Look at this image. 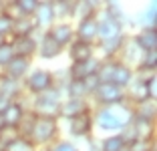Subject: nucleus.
I'll list each match as a JSON object with an SVG mask.
<instances>
[{
    "instance_id": "obj_13",
    "label": "nucleus",
    "mask_w": 157,
    "mask_h": 151,
    "mask_svg": "<svg viewBox=\"0 0 157 151\" xmlns=\"http://www.w3.org/2000/svg\"><path fill=\"white\" fill-rule=\"evenodd\" d=\"M28 111V107H26V95H22L20 99H16V101H12L10 103V107L2 113V119H4V125L6 127H18V123L22 121V117H24V113Z\"/></svg>"
},
{
    "instance_id": "obj_26",
    "label": "nucleus",
    "mask_w": 157,
    "mask_h": 151,
    "mask_svg": "<svg viewBox=\"0 0 157 151\" xmlns=\"http://www.w3.org/2000/svg\"><path fill=\"white\" fill-rule=\"evenodd\" d=\"M103 10L109 14V18H113L115 22H119L121 26H123V30H125V26L133 24V20L125 14L123 4H121V2H103Z\"/></svg>"
},
{
    "instance_id": "obj_18",
    "label": "nucleus",
    "mask_w": 157,
    "mask_h": 151,
    "mask_svg": "<svg viewBox=\"0 0 157 151\" xmlns=\"http://www.w3.org/2000/svg\"><path fill=\"white\" fill-rule=\"evenodd\" d=\"M103 6V2H91V0H78V2H71V18L85 20V18H93L95 12Z\"/></svg>"
},
{
    "instance_id": "obj_14",
    "label": "nucleus",
    "mask_w": 157,
    "mask_h": 151,
    "mask_svg": "<svg viewBox=\"0 0 157 151\" xmlns=\"http://www.w3.org/2000/svg\"><path fill=\"white\" fill-rule=\"evenodd\" d=\"M125 38H127V32L119 34L115 38H109V41H103L97 42L95 46H99V55H101V60H117L121 48L125 45Z\"/></svg>"
},
{
    "instance_id": "obj_19",
    "label": "nucleus",
    "mask_w": 157,
    "mask_h": 151,
    "mask_svg": "<svg viewBox=\"0 0 157 151\" xmlns=\"http://www.w3.org/2000/svg\"><path fill=\"white\" fill-rule=\"evenodd\" d=\"M97 67H99V56H95V59L87 60V63L71 64L69 69H67V75H69V79H73V81H83V79L93 77V75L97 73Z\"/></svg>"
},
{
    "instance_id": "obj_47",
    "label": "nucleus",
    "mask_w": 157,
    "mask_h": 151,
    "mask_svg": "<svg viewBox=\"0 0 157 151\" xmlns=\"http://www.w3.org/2000/svg\"><path fill=\"white\" fill-rule=\"evenodd\" d=\"M123 151H127V149H123Z\"/></svg>"
},
{
    "instance_id": "obj_9",
    "label": "nucleus",
    "mask_w": 157,
    "mask_h": 151,
    "mask_svg": "<svg viewBox=\"0 0 157 151\" xmlns=\"http://www.w3.org/2000/svg\"><path fill=\"white\" fill-rule=\"evenodd\" d=\"M69 133L77 139H89L93 133V111H87V113L78 115L75 119H69Z\"/></svg>"
},
{
    "instance_id": "obj_12",
    "label": "nucleus",
    "mask_w": 157,
    "mask_h": 151,
    "mask_svg": "<svg viewBox=\"0 0 157 151\" xmlns=\"http://www.w3.org/2000/svg\"><path fill=\"white\" fill-rule=\"evenodd\" d=\"M46 34H48V37H51L56 45H60L63 48H65V46H69L71 42L75 41V26L69 22V20L55 22L51 28H48V30H46Z\"/></svg>"
},
{
    "instance_id": "obj_7",
    "label": "nucleus",
    "mask_w": 157,
    "mask_h": 151,
    "mask_svg": "<svg viewBox=\"0 0 157 151\" xmlns=\"http://www.w3.org/2000/svg\"><path fill=\"white\" fill-rule=\"evenodd\" d=\"M141 56H143V50L137 46V42L133 41V37H129V34H127L125 45H123V48H121L117 60H119L121 64H125V67H129V69L135 71L139 67V63H141Z\"/></svg>"
},
{
    "instance_id": "obj_31",
    "label": "nucleus",
    "mask_w": 157,
    "mask_h": 151,
    "mask_svg": "<svg viewBox=\"0 0 157 151\" xmlns=\"http://www.w3.org/2000/svg\"><path fill=\"white\" fill-rule=\"evenodd\" d=\"M52 12H55L56 22L71 18V2L69 0H52Z\"/></svg>"
},
{
    "instance_id": "obj_42",
    "label": "nucleus",
    "mask_w": 157,
    "mask_h": 151,
    "mask_svg": "<svg viewBox=\"0 0 157 151\" xmlns=\"http://www.w3.org/2000/svg\"><path fill=\"white\" fill-rule=\"evenodd\" d=\"M10 103H12V99H8V97H4V95H0V115H2L10 107Z\"/></svg>"
},
{
    "instance_id": "obj_21",
    "label": "nucleus",
    "mask_w": 157,
    "mask_h": 151,
    "mask_svg": "<svg viewBox=\"0 0 157 151\" xmlns=\"http://www.w3.org/2000/svg\"><path fill=\"white\" fill-rule=\"evenodd\" d=\"M36 32V24H34L33 16H22V18L12 20V28H10L8 38H20V37H33Z\"/></svg>"
},
{
    "instance_id": "obj_24",
    "label": "nucleus",
    "mask_w": 157,
    "mask_h": 151,
    "mask_svg": "<svg viewBox=\"0 0 157 151\" xmlns=\"http://www.w3.org/2000/svg\"><path fill=\"white\" fill-rule=\"evenodd\" d=\"M0 95L8 97V99L16 101L24 95V87H22V81H14V79H8L0 73Z\"/></svg>"
},
{
    "instance_id": "obj_10",
    "label": "nucleus",
    "mask_w": 157,
    "mask_h": 151,
    "mask_svg": "<svg viewBox=\"0 0 157 151\" xmlns=\"http://www.w3.org/2000/svg\"><path fill=\"white\" fill-rule=\"evenodd\" d=\"M33 20L36 24V30H40V32H46L56 22L51 0H38V6H36V12L33 14Z\"/></svg>"
},
{
    "instance_id": "obj_23",
    "label": "nucleus",
    "mask_w": 157,
    "mask_h": 151,
    "mask_svg": "<svg viewBox=\"0 0 157 151\" xmlns=\"http://www.w3.org/2000/svg\"><path fill=\"white\" fill-rule=\"evenodd\" d=\"M133 79H135V71L129 69V67H125V64H121L119 60H117L115 71H113L111 85H115V87H119L121 91H125V89H127L131 83H133Z\"/></svg>"
},
{
    "instance_id": "obj_36",
    "label": "nucleus",
    "mask_w": 157,
    "mask_h": 151,
    "mask_svg": "<svg viewBox=\"0 0 157 151\" xmlns=\"http://www.w3.org/2000/svg\"><path fill=\"white\" fill-rule=\"evenodd\" d=\"M117 135H119L121 141L125 143V147L129 145V143H133L135 139H139V135H137V131H135V127L131 125V121H129L127 125H125V127H121V131L117 133Z\"/></svg>"
},
{
    "instance_id": "obj_37",
    "label": "nucleus",
    "mask_w": 157,
    "mask_h": 151,
    "mask_svg": "<svg viewBox=\"0 0 157 151\" xmlns=\"http://www.w3.org/2000/svg\"><path fill=\"white\" fill-rule=\"evenodd\" d=\"M16 6H18V10L22 12V16H33V14L36 12L38 0H16Z\"/></svg>"
},
{
    "instance_id": "obj_27",
    "label": "nucleus",
    "mask_w": 157,
    "mask_h": 151,
    "mask_svg": "<svg viewBox=\"0 0 157 151\" xmlns=\"http://www.w3.org/2000/svg\"><path fill=\"white\" fill-rule=\"evenodd\" d=\"M133 117L137 119H143V121H149V123H155V117H157V105L153 99H147L139 105H133Z\"/></svg>"
},
{
    "instance_id": "obj_3",
    "label": "nucleus",
    "mask_w": 157,
    "mask_h": 151,
    "mask_svg": "<svg viewBox=\"0 0 157 151\" xmlns=\"http://www.w3.org/2000/svg\"><path fill=\"white\" fill-rule=\"evenodd\" d=\"M59 139V119H48V117H36L34 115L33 129L28 133V141L34 147H48Z\"/></svg>"
},
{
    "instance_id": "obj_40",
    "label": "nucleus",
    "mask_w": 157,
    "mask_h": 151,
    "mask_svg": "<svg viewBox=\"0 0 157 151\" xmlns=\"http://www.w3.org/2000/svg\"><path fill=\"white\" fill-rule=\"evenodd\" d=\"M10 28H12V20H10L4 14V10H2V12H0V34L8 38L10 37Z\"/></svg>"
},
{
    "instance_id": "obj_29",
    "label": "nucleus",
    "mask_w": 157,
    "mask_h": 151,
    "mask_svg": "<svg viewBox=\"0 0 157 151\" xmlns=\"http://www.w3.org/2000/svg\"><path fill=\"white\" fill-rule=\"evenodd\" d=\"M63 95H65V99H89L83 81H73V79H69V83L65 85Z\"/></svg>"
},
{
    "instance_id": "obj_6",
    "label": "nucleus",
    "mask_w": 157,
    "mask_h": 151,
    "mask_svg": "<svg viewBox=\"0 0 157 151\" xmlns=\"http://www.w3.org/2000/svg\"><path fill=\"white\" fill-rule=\"evenodd\" d=\"M42 32L36 30L33 37H20V38H8V45L12 48L14 56H20V59H33L36 55V45H38V37Z\"/></svg>"
},
{
    "instance_id": "obj_11",
    "label": "nucleus",
    "mask_w": 157,
    "mask_h": 151,
    "mask_svg": "<svg viewBox=\"0 0 157 151\" xmlns=\"http://www.w3.org/2000/svg\"><path fill=\"white\" fill-rule=\"evenodd\" d=\"M95 56H97V46H95V45H89V42L77 41V38H75V41L69 45V59H71V64L87 63V60L95 59Z\"/></svg>"
},
{
    "instance_id": "obj_44",
    "label": "nucleus",
    "mask_w": 157,
    "mask_h": 151,
    "mask_svg": "<svg viewBox=\"0 0 157 151\" xmlns=\"http://www.w3.org/2000/svg\"><path fill=\"white\" fill-rule=\"evenodd\" d=\"M6 42H8V38H6V37H2V34H0V46H2V45H6Z\"/></svg>"
},
{
    "instance_id": "obj_34",
    "label": "nucleus",
    "mask_w": 157,
    "mask_h": 151,
    "mask_svg": "<svg viewBox=\"0 0 157 151\" xmlns=\"http://www.w3.org/2000/svg\"><path fill=\"white\" fill-rule=\"evenodd\" d=\"M44 151H78V147H77V143H73L71 139H56L55 143L44 147Z\"/></svg>"
},
{
    "instance_id": "obj_32",
    "label": "nucleus",
    "mask_w": 157,
    "mask_h": 151,
    "mask_svg": "<svg viewBox=\"0 0 157 151\" xmlns=\"http://www.w3.org/2000/svg\"><path fill=\"white\" fill-rule=\"evenodd\" d=\"M99 149L101 151H123L125 149V143L121 141L119 135H107L103 141H99Z\"/></svg>"
},
{
    "instance_id": "obj_1",
    "label": "nucleus",
    "mask_w": 157,
    "mask_h": 151,
    "mask_svg": "<svg viewBox=\"0 0 157 151\" xmlns=\"http://www.w3.org/2000/svg\"><path fill=\"white\" fill-rule=\"evenodd\" d=\"M131 119H133V109L129 103L93 111V127H97L103 133H109V135L119 133L121 127H125Z\"/></svg>"
},
{
    "instance_id": "obj_39",
    "label": "nucleus",
    "mask_w": 157,
    "mask_h": 151,
    "mask_svg": "<svg viewBox=\"0 0 157 151\" xmlns=\"http://www.w3.org/2000/svg\"><path fill=\"white\" fill-rule=\"evenodd\" d=\"M12 56H14V55H12V48H10L8 42L0 46V71L4 69V67L10 63V60H12Z\"/></svg>"
},
{
    "instance_id": "obj_33",
    "label": "nucleus",
    "mask_w": 157,
    "mask_h": 151,
    "mask_svg": "<svg viewBox=\"0 0 157 151\" xmlns=\"http://www.w3.org/2000/svg\"><path fill=\"white\" fill-rule=\"evenodd\" d=\"M125 149L127 151H155V139H135Z\"/></svg>"
},
{
    "instance_id": "obj_45",
    "label": "nucleus",
    "mask_w": 157,
    "mask_h": 151,
    "mask_svg": "<svg viewBox=\"0 0 157 151\" xmlns=\"http://www.w3.org/2000/svg\"><path fill=\"white\" fill-rule=\"evenodd\" d=\"M4 127H6V125H4V119H2V115H0V131H2Z\"/></svg>"
},
{
    "instance_id": "obj_46",
    "label": "nucleus",
    "mask_w": 157,
    "mask_h": 151,
    "mask_svg": "<svg viewBox=\"0 0 157 151\" xmlns=\"http://www.w3.org/2000/svg\"><path fill=\"white\" fill-rule=\"evenodd\" d=\"M0 151H6V147H4V145H2V143H0Z\"/></svg>"
},
{
    "instance_id": "obj_20",
    "label": "nucleus",
    "mask_w": 157,
    "mask_h": 151,
    "mask_svg": "<svg viewBox=\"0 0 157 151\" xmlns=\"http://www.w3.org/2000/svg\"><path fill=\"white\" fill-rule=\"evenodd\" d=\"M149 99V93H147V81H139V79H133L129 87L125 89V101L129 103L131 107L139 105L143 101Z\"/></svg>"
},
{
    "instance_id": "obj_28",
    "label": "nucleus",
    "mask_w": 157,
    "mask_h": 151,
    "mask_svg": "<svg viewBox=\"0 0 157 151\" xmlns=\"http://www.w3.org/2000/svg\"><path fill=\"white\" fill-rule=\"evenodd\" d=\"M115 64H117V60H101L99 59V67H97V73H95V79L99 81V85L111 83Z\"/></svg>"
},
{
    "instance_id": "obj_15",
    "label": "nucleus",
    "mask_w": 157,
    "mask_h": 151,
    "mask_svg": "<svg viewBox=\"0 0 157 151\" xmlns=\"http://www.w3.org/2000/svg\"><path fill=\"white\" fill-rule=\"evenodd\" d=\"M30 69H33V67H30V60L28 59L12 56V60H10L0 73L4 75V77H8V79H14V81H24V77L30 73Z\"/></svg>"
},
{
    "instance_id": "obj_2",
    "label": "nucleus",
    "mask_w": 157,
    "mask_h": 151,
    "mask_svg": "<svg viewBox=\"0 0 157 151\" xmlns=\"http://www.w3.org/2000/svg\"><path fill=\"white\" fill-rule=\"evenodd\" d=\"M30 99V105H28V111L36 117H48V119H59V109L60 103H63V93L56 87L48 89L46 93L38 97H28Z\"/></svg>"
},
{
    "instance_id": "obj_16",
    "label": "nucleus",
    "mask_w": 157,
    "mask_h": 151,
    "mask_svg": "<svg viewBox=\"0 0 157 151\" xmlns=\"http://www.w3.org/2000/svg\"><path fill=\"white\" fill-rule=\"evenodd\" d=\"M75 38L83 41V42H89V45L97 42V20H95V16L93 18L78 20L77 26H75Z\"/></svg>"
},
{
    "instance_id": "obj_43",
    "label": "nucleus",
    "mask_w": 157,
    "mask_h": 151,
    "mask_svg": "<svg viewBox=\"0 0 157 151\" xmlns=\"http://www.w3.org/2000/svg\"><path fill=\"white\" fill-rule=\"evenodd\" d=\"M87 149H89V151H101V149H99V141H95V139H93V137H89Z\"/></svg>"
},
{
    "instance_id": "obj_22",
    "label": "nucleus",
    "mask_w": 157,
    "mask_h": 151,
    "mask_svg": "<svg viewBox=\"0 0 157 151\" xmlns=\"http://www.w3.org/2000/svg\"><path fill=\"white\" fill-rule=\"evenodd\" d=\"M133 41L143 52L157 50V28H139L137 34H133Z\"/></svg>"
},
{
    "instance_id": "obj_41",
    "label": "nucleus",
    "mask_w": 157,
    "mask_h": 151,
    "mask_svg": "<svg viewBox=\"0 0 157 151\" xmlns=\"http://www.w3.org/2000/svg\"><path fill=\"white\" fill-rule=\"evenodd\" d=\"M147 93H149V99L155 101V97H157V77H151L147 81Z\"/></svg>"
},
{
    "instance_id": "obj_4",
    "label": "nucleus",
    "mask_w": 157,
    "mask_h": 151,
    "mask_svg": "<svg viewBox=\"0 0 157 151\" xmlns=\"http://www.w3.org/2000/svg\"><path fill=\"white\" fill-rule=\"evenodd\" d=\"M22 87H24V95H28V97H38V95H42V93H46L48 89L55 87L52 71L30 69V73H28L22 81Z\"/></svg>"
},
{
    "instance_id": "obj_8",
    "label": "nucleus",
    "mask_w": 157,
    "mask_h": 151,
    "mask_svg": "<svg viewBox=\"0 0 157 151\" xmlns=\"http://www.w3.org/2000/svg\"><path fill=\"white\" fill-rule=\"evenodd\" d=\"M87 111H93V105L89 99H63L60 103V109H59V119H75L78 115L87 113Z\"/></svg>"
},
{
    "instance_id": "obj_5",
    "label": "nucleus",
    "mask_w": 157,
    "mask_h": 151,
    "mask_svg": "<svg viewBox=\"0 0 157 151\" xmlns=\"http://www.w3.org/2000/svg\"><path fill=\"white\" fill-rule=\"evenodd\" d=\"M89 101H93L91 105H97L99 109H107V107H115V105H123L127 103L125 101V91H121L119 87L111 85V83H105V85H99L95 89Z\"/></svg>"
},
{
    "instance_id": "obj_17",
    "label": "nucleus",
    "mask_w": 157,
    "mask_h": 151,
    "mask_svg": "<svg viewBox=\"0 0 157 151\" xmlns=\"http://www.w3.org/2000/svg\"><path fill=\"white\" fill-rule=\"evenodd\" d=\"M63 46L60 45H56L55 41H52L46 32H42L40 37H38V45H36V55L40 56V59H44V60H52V59H56V56L63 52Z\"/></svg>"
},
{
    "instance_id": "obj_35",
    "label": "nucleus",
    "mask_w": 157,
    "mask_h": 151,
    "mask_svg": "<svg viewBox=\"0 0 157 151\" xmlns=\"http://www.w3.org/2000/svg\"><path fill=\"white\" fill-rule=\"evenodd\" d=\"M6 151H36V147L28 141L26 137H20V135H18V137L6 147Z\"/></svg>"
},
{
    "instance_id": "obj_38",
    "label": "nucleus",
    "mask_w": 157,
    "mask_h": 151,
    "mask_svg": "<svg viewBox=\"0 0 157 151\" xmlns=\"http://www.w3.org/2000/svg\"><path fill=\"white\" fill-rule=\"evenodd\" d=\"M16 137H18V131H16L14 127H4L2 131H0V143H2L4 147H8Z\"/></svg>"
},
{
    "instance_id": "obj_25",
    "label": "nucleus",
    "mask_w": 157,
    "mask_h": 151,
    "mask_svg": "<svg viewBox=\"0 0 157 151\" xmlns=\"http://www.w3.org/2000/svg\"><path fill=\"white\" fill-rule=\"evenodd\" d=\"M133 24H139V28H157V4L149 2L147 8H143L137 14Z\"/></svg>"
},
{
    "instance_id": "obj_30",
    "label": "nucleus",
    "mask_w": 157,
    "mask_h": 151,
    "mask_svg": "<svg viewBox=\"0 0 157 151\" xmlns=\"http://www.w3.org/2000/svg\"><path fill=\"white\" fill-rule=\"evenodd\" d=\"M131 125L135 127L139 139H155V123H149V121L133 117V119H131Z\"/></svg>"
}]
</instances>
